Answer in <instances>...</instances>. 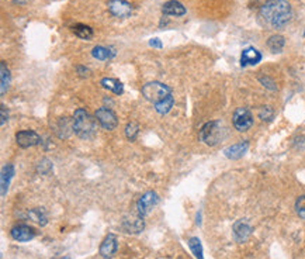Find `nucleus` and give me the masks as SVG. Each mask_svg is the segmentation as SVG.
<instances>
[{
	"mask_svg": "<svg viewBox=\"0 0 305 259\" xmlns=\"http://www.w3.org/2000/svg\"><path fill=\"white\" fill-rule=\"evenodd\" d=\"M73 131L80 138L90 140L96 134V120L85 109H78L73 114Z\"/></svg>",
	"mask_w": 305,
	"mask_h": 259,
	"instance_id": "f03ea898",
	"label": "nucleus"
},
{
	"mask_svg": "<svg viewBox=\"0 0 305 259\" xmlns=\"http://www.w3.org/2000/svg\"><path fill=\"white\" fill-rule=\"evenodd\" d=\"M158 203H159V196L155 192H146L136 201V213L145 217L156 207Z\"/></svg>",
	"mask_w": 305,
	"mask_h": 259,
	"instance_id": "39448f33",
	"label": "nucleus"
},
{
	"mask_svg": "<svg viewBox=\"0 0 305 259\" xmlns=\"http://www.w3.org/2000/svg\"><path fill=\"white\" fill-rule=\"evenodd\" d=\"M252 124H253V116L247 109L239 107L238 110H235L234 125L238 131H246L252 127Z\"/></svg>",
	"mask_w": 305,
	"mask_h": 259,
	"instance_id": "0eeeda50",
	"label": "nucleus"
},
{
	"mask_svg": "<svg viewBox=\"0 0 305 259\" xmlns=\"http://www.w3.org/2000/svg\"><path fill=\"white\" fill-rule=\"evenodd\" d=\"M107 7L109 12L118 19H125L132 13V5L127 0H110L107 3Z\"/></svg>",
	"mask_w": 305,
	"mask_h": 259,
	"instance_id": "6e6552de",
	"label": "nucleus"
},
{
	"mask_svg": "<svg viewBox=\"0 0 305 259\" xmlns=\"http://www.w3.org/2000/svg\"><path fill=\"white\" fill-rule=\"evenodd\" d=\"M37 170H38V174H41V175H46V174H49V172L52 170V162L49 161V159L44 158V159L38 163V168H37Z\"/></svg>",
	"mask_w": 305,
	"mask_h": 259,
	"instance_id": "cd10ccee",
	"label": "nucleus"
},
{
	"mask_svg": "<svg viewBox=\"0 0 305 259\" xmlns=\"http://www.w3.org/2000/svg\"><path fill=\"white\" fill-rule=\"evenodd\" d=\"M260 61H262V54L256 48H253V47L245 48L242 51V55H240V64H242V66L256 65L259 64Z\"/></svg>",
	"mask_w": 305,
	"mask_h": 259,
	"instance_id": "4468645a",
	"label": "nucleus"
},
{
	"mask_svg": "<svg viewBox=\"0 0 305 259\" xmlns=\"http://www.w3.org/2000/svg\"><path fill=\"white\" fill-rule=\"evenodd\" d=\"M16 141L21 148H30V147L38 145L41 143V137L35 131L24 130V131H19L16 134Z\"/></svg>",
	"mask_w": 305,
	"mask_h": 259,
	"instance_id": "9d476101",
	"label": "nucleus"
},
{
	"mask_svg": "<svg viewBox=\"0 0 305 259\" xmlns=\"http://www.w3.org/2000/svg\"><path fill=\"white\" fill-rule=\"evenodd\" d=\"M73 32L82 39H90L93 37V30L89 26H85V24H76L73 27Z\"/></svg>",
	"mask_w": 305,
	"mask_h": 259,
	"instance_id": "b1692460",
	"label": "nucleus"
},
{
	"mask_svg": "<svg viewBox=\"0 0 305 259\" xmlns=\"http://www.w3.org/2000/svg\"><path fill=\"white\" fill-rule=\"evenodd\" d=\"M222 133H224V127L220 121H210V123L204 124L202 128L200 130V140L204 144L213 147L220 143L222 138Z\"/></svg>",
	"mask_w": 305,
	"mask_h": 259,
	"instance_id": "20e7f679",
	"label": "nucleus"
},
{
	"mask_svg": "<svg viewBox=\"0 0 305 259\" xmlns=\"http://www.w3.org/2000/svg\"><path fill=\"white\" fill-rule=\"evenodd\" d=\"M96 120L106 130H114L118 124L116 113L110 109H107V107H100L96 110Z\"/></svg>",
	"mask_w": 305,
	"mask_h": 259,
	"instance_id": "423d86ee",
	"label": "nucleus"
},
{
	"mask_svg": "<svg viewBox=\"0 0 305 259\" xmlns=\"http://www.w3.org/2000/svg\"><path fill=\"white\" fill-rule=\"evenodd\" d=\"M13 176L14 166L12 163H7V165H5L2 168V182H0V185H2V196L3 197L6 196L7 190H9V185H10V181H12Z\"/></svg>",
	"mask_w": 305,
	"mask_h": 259,
	"instance_id": "f3484780",
	"label": "nucleus"
},
{
	"mask_svg": "<svg viewBox=\"0 0 305 259\" xmlns=\"http://www.w3.org/2000/svg\"><path fill=\"white\" fill-rule=\"evenodd\" d=\"M149 46L150 47H154V48H159V50H161V48H162V41H161V39L159 38H152L149 41Z\"/></svg>",
	"mask_w": 305,
	"mask_h": 259,
	"instance_id": "2f4dec72",
	"label": "nucleus"
},
{
	"mask_svg": "<svg viewBox=\"0 0 305 259\" xmlns=\"http://www.w3.org/2000/svg\"><path fill=\"white\" fill-rule=\"evenodd\" d=\"M260 82L263 83V86H266V88H269V89H272V91H274V89H276V86H274V82H273L272 79L260 78Z\"/></svg>",
	"mask_w": 305,
	"mask_h": 259,
	"instance_id": "7c9ffc66",
	"label": "nucleus"
},
{
	"mask_svg": "<svg viewBox=\"0 0 305 259\" xmlns=\"http://www.w3.org/2000/svg\"><path fill=\"white\" fill-rule=\"evenodd\" d=\"M173 103H175V100H173V96L170 95L169 97H166L165 100L162 102H159V103L155 104V109L158 113H161V114H166V113H169L172 110V107H173Z\"/></svg>",
	"mask_w": 305,
	"mask_h": 259,
	"instance_id": "5701e85b",
	"label": "nucleus"
},
{
	"mask_svg": "<svg viewBox=\"0 0 305 259\" xmlns=\"http://www.w3.org/2000/svg\"><path fill=\"white\" fill-rule=\"evenodd\" d=\"M101 84H103V88L106 89H109L113 93H116V95H121L124 92L123 83L118 80V79H111V78H104L101 79Z\"/></svg>",
	"mask_w": 305,
	"mask_h": 259,
	"instance_id": "aec40b11",
	"label": "nucleus"
},
{
	"mask_svg": "<svg viewBox=\"0 0 305 259\" xmlns=\"http://www.w3.org/2000/svg\"><path fill=\"white\" fill-rule=\"evenodd\" d=\"M284 44H286V39L283 35H272L270 38L267 39V47L269 50L273 52V54H277V52H281V50L284 48Z\"/></svg>",
	"mask_w": 305,
	"mask_h": 259,
	"instance_id": "6ab92c4d",
	"label": "nucleus"
},
{
	"mask_svg": "<svg viewBox=\"0 0 305 259\" xmlns=\"http://www.w3.org/2000/svg\"><path fill=\"white\" fill-rule=\"evenodd\" d=\"M27 217L30 219L34 223H37L38 226L44 227L48 223V217H46L45 211L42 208H31L28 213H27Z\"/></svg>",
	"mask_w": 305,
	"mask_h": 259,
	"instance_id": "a211bd4d",
	"label": "nucleus"
},
{
	"mask_svg": "<svg viewBox=\"0 0 305 259\" xmlns=\"http://www.w3.org/2000/svg\"><path fill=\"white\" fill-rule=\"evenodd\" d=\"M91 55L96 59H100V61H106V59L111 58L114 54L110 52L109 48H104V47H94L93 51H91Z\"/></svg>",
	"mask_w": 305,
	"mask_h": 259,
	"instance_id": "393cba45",
	"label": "nucleus"
},
{
	"mask_svg": "<svg viewBox=\"0 0 305 259\" xmlns=\"http://www.w3.org/2000/svg\"><path fill=\"white\" fill-rule=\"evenodd\" d=\"M59 259H71V258H68V256H65V258H59Z\"/></svg>",
	"mask_w": 305,
	"mask_h": 259,
	"instance_id": "f704fd0d",
	"label": "nucleus"
},
{
	"mask_svg": "<svg viewBox=\"0 0 305 259\" xmlns=\"http://www.w3.org/2000/svg\"><path fill=\"white\" fill-rule=\"evenodd\" d=\"M16 3H20V5H24V3H27V0H14Z\"/></svg>",
	"mask_w": 305,
	"mask_h": 259,
	"instance_id": "72a5a7b5",
	"label": "nucleus"
},
{
	"mask_svg": "<svg viewBox=\"0 0 305 259\" xmlns=\"http://www.w3.org/2000/svg\"><path fill=\"white\" fill-rule=\"evenodd\" d=\"M274 116V111L270 106H262L259 110V117L263 121H270Z\"/></svg>",
	"mask_w": 305,
	"mask_h": 259,
	"instance_id": "bb28decb",
	"label": "nucleus"
},
{
	"mask_svg": "<svg viewBox=\"0 0 305 259\" xmlns=\"http://www.w3.org/2000/svg\"><path fill=\"white\" fill-rule=\"evenodd\" d=\"M252 234V226L246 219H240L234 224V237L238 242H245Z\"/></svg>",
	"mask_w": 305,
	"mask_h": 259,
	"instance_id": "9b49d317",
	"label": "nucleus"
},
{
	"mask_svg": "<svg viewBox=\"0 0 305 259\" xmlns=\"http://www.w3.org/2000/svg\"><path fill=\"white\" fill-rule=\"evenodd\" d=\"M78 72H80V76H89L90 75V71L86 68H82V66H78Z\"/></svg>",
	"mask_w": 305,
	"mask_h": 259,
	"instance_id": "473e14b6",
	"label": "nucleus"
},
{
	"mask_svg": "<svg viewBox=\"0 0 305 259\" xmlns=\"http://www.w3.org/2000/svg\"><path fill=\"white\" fill-rule=\"evenodd\" d=\"M188 248L190 251L193 252V255L195 256V259H204V255H202V245L201 241L198 240L197 237H193L188 240Z\"/></svg>",
	"mask_w": 305,
	"mask_h": 259,
	"instance_id": "4be33fe9",
	"label": "nucleus"
},
{
	"mask_svg": "<svg viewBox=\"0 0 305 259\" xmlns=\"http://www.w3.org/2000/svg\"><path fill=\"white\" fill-rule=\"evenodd\" d=\"M163 14L166 16H176V17H180V16H184L186 14V7L183 6L180 2L177 0H169L166 2L162 7Z\"/></svg>",
	"mask_w": 305,
	"mask_h": 259,
	"instance_id": "2eb2a0df",
	"label": "nucleus"
},
{
	"mask_svg": "<svg viewBox=\"0 0 305 259\" xmlns=\"http://www.w3.org/2000/svg\"><path fill=\"white\" fill-rule=\"evenodd\" d=\"M247 148H249V144L246 141H242V143L235 144V145H231V147H228L225 151H224V154L227 158L229 159H239L242 156L246 154Z\"/></svg>",
	"mask_w": 305,
	"mask_h": 259,
	"instance_id": "dca6fc26",
	"label": "nucleus"
},
{
	"mask_svg": "<svg viewBox=\"0 0 305 259\" xmlns=\"http://www.w3.org/2000/svg\"><path fill=\"white\" fill-rule=\"evenodd\" d=\"M12 238L14 241H19V242H27V241L33 240L35 237V231L34 228L28 226H24V224H20V226H16L12 228Z\"/></svg>",
	"mask_w": 305,
	"mask_h": 259,
	"instance_id": "f8f14e48",
	"label": "nucleus"
},
{
	"mask_svg": "<svg viewBox=\"0 0 305 259\" xmlns=\"http://www.w3.org/2000/svg\"><path fill=\"white\" fill-rule=\"evenodd\" d=\"M260 16L267 24L280 28L290 21L292 10L287 0H269L260 9Z\"/></svg>",
	"mask_w": 305,
	"mask_h": 259,
	"instance_id": "f257e3e1",
	"label": "nucleus"
},
{
	"mask_svg": "<svg viewBox=\"0 0 305 259\" xmlns=\"http://www.w3.org/2000/svg\"><path fill=\"white\" fill-rule=\"evenodd\" d=\"M138 130H139V127H138V124L134 123V121L127 124V127H125V136H127V138L131 140V141H134L136 138V136H138Z\"/></svg>",
	"mask_w": 305,
	"mask_h": 259,
	"instance_id": "a878e982",
	"label": "nucleus"
},
{
	"mask_svg": "<svg viewBox=\"0 0 305 259\" xmlns=\"http://www.w3.org/2000/svg\"><path fill=\"white\" fill-rule=\"evenodd\" d=\"M0 113H2V127L6 124V121L9 120V113L6 110V106L5 104H2V107H0Z\"/></svg>",
	"mask_w": 305,
	"mask_h": 259,
	"instance_id": "c756f323",
	"label": "nucleus"
},
{
	"mask_svg": "<svg viewBox=\"0 0 305 259\" xmlns=\"http://www.w3.org/2000/svg\"><path fill=\"white\" fill-rule=\"evenodd\" d=\"M0 76H2V84H0V93L5 95L9 89V84H10V71L6 66L5 62L0 64Z\"/></svg>",
	"mask_w": 305,
	"mask_h": 259,
	"instance_id": "412c9836",
	"label": "nucleus"
},
{
	"mask_svg": "<svg viewBox=\"0 0 305 259\" xmlns=\"http://www.w3.org/2000/svg\"><path fill=\"white\" fill-rule=\"evenodd\" d=\"M295 210L299 217L305 220V194L304 196H299L297 201H295Z\"/></svg>",
	"mask_w": 305,
	"mask_h": 259,
	"instance_id": "c85d7f7f",
	"label": "nucleus"
},
{
	"mask_svg": "<svg viewBox=\"0 0 305 259\" xmlns=\"http://www.w3.org/2000/svg\"><path fill=\"white\" fill-rule=\"evenodd\" d=\"M142 96L150 103H159L170 96V89L161 82H149L142 86Z\"/></svg>",
	"mask_w": 305,
	"mask_h": 259,
	"instance_id": "7ed1b4c3",
	"label": "nucleus"
},
{
	"mask_svg": "<svg viewBox=\"0 0 305 259\" xmlns=\"http://www.w3.org/2000/svg\"><path fill=\"white\" fill-rule=\"evenodd\" d=\"M117 252V237L114 234H109L100 245V255L104 259H110Z\"/></svg>",
	"mask_w": 305,
	"mask_h": 259,
	"instance_id": "ddd939ff",
	"label": "nucleus"
},
{
	"mask_svg": "<svg viewBox=\"0 0 305 259\" xmlns=\"http://www.w3.org/2000/svg\"><path fill=\"white\" fill-rule=\"evenodd\" d=\"M123 228L125 230V233L128 234H139L143 231L145 228V223H143L142 215H135V214H130L125 215L123 220Z\"/></svg>",
	"mask_w": 305,
	"mask_h": 259,
	"instance_id": "1a4fd4ad",
	"label": "nucleus"
}]
</instances>
